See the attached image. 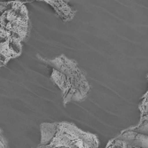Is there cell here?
<instances>
[{
  "mask_svg": "<svg viewBox=\"0 0 148 148\" xmlns=\"http://www.w3.org/2000/svg\"><path fill=\"white\" fill-rule=\"evenodd\" d=\"M0 55L1 66L21 54L22 43L29 35V12L22 1L1 3L0 17Z\"/></svg>",
  "mask_w": 148,
  "mask_h": 148,
  "instance_id": "cell-1",
  "label": "cell"
},
{
  "mask_svg": "<svg viewBox=\"0 0 148 148\" xmlns=\"http://www.w3.org/2000/svg\"><path fill=\"white\" fill-rule=\"evenodd\" d=\"M42 60L51 69V79L61 90L65 106L71 102L84 101L87 98L90 85L85 74L75 60L65 55Z\"/></svg>",
  "mask_w": 148,
  "mask_h": 148,
  "instance_id": "cell-2",
  "label": "cell"
},
{
  "mask_svg": "<svg viewBox=\"0 0 148 148\" xmlns=\"http://www.w3.org/2000/svg\"><path fill=\"white\" fill-rule=\"evenodd\" d=\"M99 146V141L96 135L86 132L75 124L61 122L56 123L55 133L47 148H96Z\"/></svg>",
  "mask_w": 148,
  "mask_h": 148,
  "instance_id": "cell-3",
  "label": "cell"
},
{
  "mask_svg": "<svg viewBox=\"0 0 148 148\" xmlns=\"http://www.w3.org/2000/svg\"><path fill=\"white\" fill-rule=\"evenodd\" d=\"M28 1H42L50 5L58 17L64 21H72L75 15V10L69 4V0H28Z\"/></svg>",
  "mask_w": 148,
  "mask_h": 148,
  "instance_id": "cell-4",
  "label": "cell"
},
{
  "mask_svg": "<svg viewBox=\"0 0 148 148\" xmlns=\"http://www.w3.org/2000/svg\"><path fill=\"white\" fill-rule=\"evenodd\" d=\"M131 129L148 135V113L145 114V115L141 116L138 124L136 126L131 127Z\"/></svg>",
  "mask_w": 148,
  "mask_h": 148,
  "instance_id": "cell-5",
  "label": "cell"
},
{
  "mask_svg": "<svg viewBox=\"0 0 148 148\" xmlns=\"http://www.w3.org/2000/svg\"><path fill=\"white\" fill-rule=\"evenodd\" d=\"M147 79H148V75H147ZM138 109L140 112V116H143L148 113V90L144 94V96L142 97L140 104L138 106Z\"/></svg>",
  "mask_w": 148,
  "mask_h": 148,
  "instance_id": "cell-6",
  "label": "cell"
},
{
  "mask_svg": "<svg viewBox=\"0 0 148 148\" xmlns=\"http://www.w3.org/2000/svg\"><path fill=\"white\" fill-rule=\"evenodd\" d=\"M0 147L1 148H3V147H6L7 145V143L5 142V138L3 137V135H2V133H1V138H0Z\"/></svg>",
  "mask_w": 148,
  "mask_h": 148,
  "instance_id": "cell-7",
  "label": "cell"
}]
</instances>
